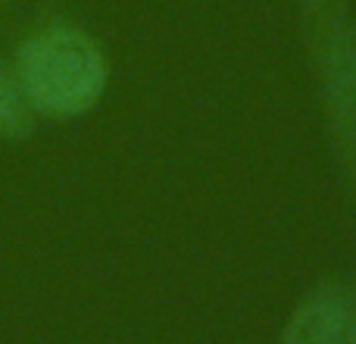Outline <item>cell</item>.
I'll return each instance as SVG.
<instances>
[{
  "label": "cell",
  "instance_id": "cell-1",
  "mask_svg": "<svg viewBox=\"0 0 356 344\" xmlns=\"http://www.w3.org/2000/svg\"><path fill=\"white\" fill-rule=\"evenodd\" d=\"M300 29L325 148L356 213V16L350 0H300Z\"/></svg>",
  "mask_w": 356,
  "mask_h": 344
},
{
  "label": "cell",
  "instance_id": "cell-2",
  "mask_svg": "<svg viewBox=\"0 0 356 344\" xmlns=\"http://www.w3.org/2000/svg\"><path fill=\"white\" fill-rule=\"evenodd\" d=\"M31 113L69 119L81 116L104 97L110 66L88 31L50 25L19 47L13 66Z\"/></svg>",
  "mask_w": 356,
  "mask_h": 344
},
{
  "label": "cell",
  "instance_id": "cell-3",
  "mask_svg": "<svg viewBox=\"0 0 356 344\" xmlns=\"http://www.w3.org/2000/svg\"><path fill=\"white\" fill-rule=\"evenodd\" d=\"M278 344H356V279L325 276L303 291Z\"/></svg>",
  "mask_w": 356,
  "mask_h": 344
},
{
  "label": "cell",
  "instance_id": "cell-4",
  "mask_svg": "<svg viewBox=\"0 0 356 344\" xmlns=\"http://www.w3.org/2000/svg\"><path fill=\"white\" fill-rule=\"evenodd\" d=\"M31 123V107L25 100L19 79L6 63H0V138L25 132Z\"/></svg>",
  "mask_w": 356,
  "mask_h": 344
}]
</instances>
